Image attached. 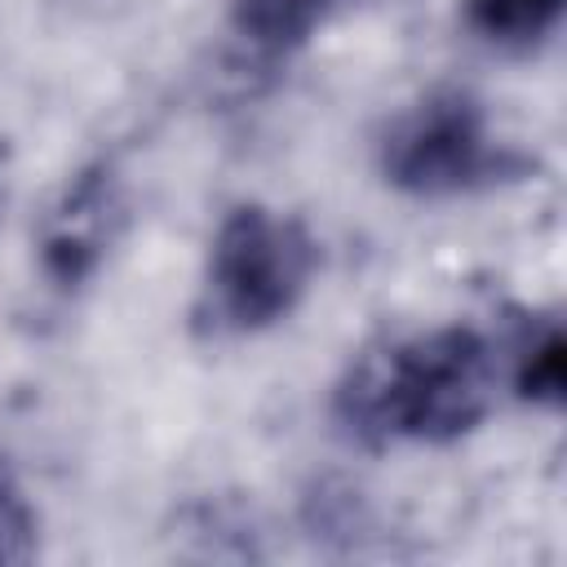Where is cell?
Listing matches in <instances>:
<instances>
[{
    "mask_svg": "<svg viewBox=\"0 0 567 567\" xmlns=\"http://www.w3.org/2000/svg\"><path fill=\"white\" fill-rule=\"evenodd\" d=\"M501 394V346L474 323H434L368 346L332 390V416L363 447H443L474 434Z\"/></svg>",
    "mask_w": 567,
    "mask_h": 567,
    "instance_id": "6da1fadb",
    "label": "cell"
},
{
    "mask_svg": "<svg viewBox=\"0 0 567 567\" xmlns=\"http://www.w3.org/2000/svg\"><path fill=\"white\" fill-rule=\"evenodd\" d=\"M319 275V239L297 213L270 204H235L204 252L195 292V328L217 341H239L279 328L297 315Z\"/></svg>",
    "mask_w": 567,
    "mask_h": 567,
    "instance_id": "7a4b0ae2",
    "label": "cell"
},
{
    "mask_svg": "<svg viewBox=\"0 0 567 567\" xmlns=\"http://www.w3.org/2000/svg\"><path fill=\"white\" fill-rule=\"evenodd\" d=\"M527 159L509 146L487 106L465 89H430L377 137V173L408 199H461L523 177Z\"/></svg>",
    "mask_w": 567,
    "mask_h": 567,
    "instance_id": "3957f363",
    "label": "cell"
},
{
    "mask_svg": "<svg viewBox=\"0 0 567 567\" xmlns=\"http://www.w3.org/2000/svg\"><path fill=\"white\" fill-rule=\"evenodd\" d=\"M124 217H128V199L115 164L106 159L84 164L75 177H66V186L58 190V199L49 204L35 230L40 279L62 297L84 292L106 266L111 248L120 244Z\"/></svg>",
    "mask_w": 567,
    "mask_h": 567,
    "instance_id": "277c9868",
    "label": "cell"
},
{
    "mask_svg": "<svg viewBox=\"0 0 567 567\" xmlns=\"http://www.w3.org/2000/svg\"><path fill=\"white\" fill-rule=\"evenodd\" d=\"M501 346V385H509L514 399L558 412L567 394V341L558 319H523Z\"/></svg>",
    "mask_w": 567,
    "mask_h": 567,
    "instance_id": "5b68a950",
    "label": "cell"
},
{
    "mask_svg": "<svg viewBox=\"0 0 567 567\" xmlns=\"http://www.w3.org/2000/svg\"><path fill=\"white\" fill-rule=\"evenodd\" d=\"M341 0H230V31L257 62H284L306 49Z\"/></svg>",
    "mask_w": 567,
    "mask_h": 567,
    "instance_id": "8992f818",
    "label": "cell"
},
{
    "mask_svg": "<svg viewBox=\"0 0 567 567\" xmlns=\"http://www.w3.org/2000/svg\"><path fill=\"white\" fill-rule=\"evenodd\" d=\"M567 0H465V27L501 53H532L540 49L558 22Z\"/></svg>",
    "mask_w": 567,
    "mask_h": 567,
    "instance_id": "52a82bcc",
    "label": "cell"
},
{
    "mask_svg": "<svg viewBox=\"0 0 567 567\" xmlns=\"http://www.w3.org/2000/svg\"><path fill=\"white\" fill-rule=\"evenodd\" d=\"M40 554V514L27 496L22 474L0 447V567L31 563Z\"/></svg>",
    "mask_w": 567,
    "mask_h": 567,
    "instance_id": "ba28073f",
    "label": "cell"
}]
</instances>
